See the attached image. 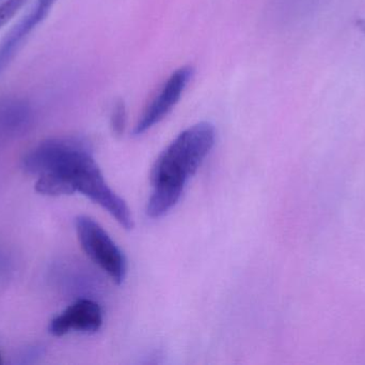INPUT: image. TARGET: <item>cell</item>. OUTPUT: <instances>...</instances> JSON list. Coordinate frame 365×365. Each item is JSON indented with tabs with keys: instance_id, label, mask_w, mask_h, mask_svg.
<instances>
[{
	"instance_id": "1",
	"label": "cell",
	"mask_w": 365,
	"mask_h": 365,
	"mask_svg": "<svg viewBox=\"0 0 365 365\" xmlns=\"http://www.w3.org/2000/svg\"><path fill=\"white\" fill-rule=\"evenodd\" d=\"M23 167L38 177L36 189L41 194L79 193L106 210L126 231L134 229L128 204L108 186L85 139L60 137L43 141L26 154Z\"/></svg>"
},
{
	"instance_id": "2",
	"label": "cell",
	"mask_w": 365,
	"mask_h": 365,
	"mask_svg": "<svg viewBox=\"0 0 365 365\" xmlns=\"http://www.w3.org/2000/svg\"><path fill=\"white\" fill-rule=\"evenodd\" d=\"M216 141V129L199 122L182 131L160 154L151 171L148 216H166L181 199L189 179L197 173Z\"/></svg>"
},
{
	"instance_id": "3",
	"label": "cell",
	"mask_w": 365,
	"mask_h": 365,
	"mask_svg": "<svg viewBox=\"0 0 365 365\" xmlns=\"http://www.w3.org/2000/svg\"><path fill=\"white\" fill-rule=\"evenodd\" d=\"M79 244L87 256L106 272L115 284L121 285L128 274V261L121 249L106 231L89 216L75 221Z\"/></svg>"
},
{
	"instance_id": "4",
	"label": "cell",
	"mask_w": 365,
	"mask_h": 365,
	"mask_svg": "<svg viewBox=\"0 0 365 365\" xmlns=\"http://www.w3.org/2000/svg\"><path fill=\"white\" fill-rule=\"evenodd\" d=\"M192 74L191 66H182L168 77L139 118L135 126V135L143 134L168 116L181 100Z\"/></svg>"
},
{
	"instance_id": "5",
	"label": "cell",
	"mask_w": 365,
	"mask_h": 365,
	"mask_svg": "<svg viewBox=\"0 0 365 365\" xmlns=\"http://www.w3.org/2000/svg\"><path fill=\"white\" fill-rule=\"evenodd\" d=\"M102 324L101 306L93 300L79 299L51 321L49 332L55 336H66L72 331L96 334Z\"/></svg>"
},
{
	"instance_id": "6",
	"label": "cell",
	"mask_w": 365,
	"mask_h": 365,
	"mask_svg": "<svg viewBox=\"0 0 365 365\" xmlns=\"http://www.w3.org/2000/svg\"><path fill=\"white\" fill-rule=\"evenodd\" d=\"M58 0H36L31 10L8 32L0 42V74L9 66L30 34L45 21Z\"/></svg>"
},
{
	"instance_id": "7",
	"label": "cell",
	"mask_w": 365,
	"mask_h": 365,
	"mask_svg": "<svg viewBox=\"0 0 365 365\" xmlns=\"http://www.w3.org/2000/svg\"><path fill=\"white\" fill-rule=\"evenodd\" d=\"M111 129L113 133L118 136L123 134L128 122V113H126V106L123 101H118L113 109L111 113Z\"/></svg>"
},
{
	"instance_id": "8",
	"label": "cell",
	"mask_w": 365,
	"mask_h": 365,
	"mask_svg": "<svg viewBox=\"0 0 365 365\" xmlns=\"http://www.w3.org/2000/svg\"><path fill=\"white\" fill-rule=\"evenodd\" d=\"M28 0H1L0 1V29L8 24Z\"/></svg>"
},
{
	"instance_id": "9",
	"label": "cell",
	"mask_w": 365,
	"mask_h": 365,
	"mask_svg": "<svg viewBox=\"0 0 365 365\" xmlns=\"http://www.w3.org/2000/svg\"><path fill=\"white\" fill-rule=\"evenodd\" d=\"M2 364V360H1V355H0V364Z\"/></svg>"
},
{
	"instance_id": "10",
	"label": "cell",
	"mask_w": 365,
	"mask_h": 365,
	"mask_svg": "<svg viewBox=\"0 0 365 365\" xmlns=\"http://www.w3.org/2000/svg\"><path fill=\"white\" fill-rule=\"evenodd\" d=\"M0 1H1V0H0Z\"/></svg>"
}]
</instances>
